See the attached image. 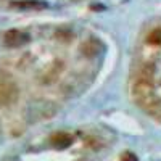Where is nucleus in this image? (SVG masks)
<instances>
[{"instance_id":"1","label":"nucleus","mask_w":161,"mask_h":161,"mask_svg":"<svg viewBox=\"0 0 161 161\" xmlns=\"http://www.w3.org/2000/svg\"><path fill=\"white\" fill-rule=\"evenodd\" d=\"M28 42H29V36L23 31L11 29L5 34V45H8V47H21Z\"/></svg>"},{"instance_id":"2","label":"nucleus","mask_w":161,"mask_h":161,"mask_svg":"<svg viewBox=\"0 0 161 161\" xmlns=\"http://www.w3.org/2000/svg\"><path fill=\"white\" fill-rule=\"evenodd\" d=\"M50 142L55 148L63 150V148H68V147L73 143V136L68 134V132H58V134H55V136H52Z\"/></svg>"},{"instance_id":"3","label":"nucleus","mask_w":161,"mask_h":161,"mask_svg":"<svg viewBox=\"0 0 161 161\" xmlns=\"http://www.w3.org/2000/svg\"><path fill=\"white\" fill-rule=\"evenodd\" d=\"M16 97V89L11 84L0 82V105H7Z\"/></svg>"},{"instance_id":"4","label":"nucleus","mask_w":161,"mask_h":161,"mask_svg":"<svg viewBox=\"0 0 161 161\" xmlns=\"http://www.w3.org/2000/svg\"><path fill=\"white\" fill-rule=\"evenodd\" d=\"M147 42H148L150 45H161V28L153 29L148 34V37H147Z\"/></svg>"},{"instance_id":"5","label":"nucleus","mask_w":161,"mask_h":161,"mask_svg":"<svg viewBox=\"0 0 161 161\" xmlns=\"http://www.w3.org/2000/svg\"><path fill=\"white\" fill-rule=\"evenodd\" d=\"M93 42H95V40H89V42L87 44H84L82 45V50H84V53H86V55H95V53L98 52V44L95 45V47H92L93 45Z\"/></svg>"},{"instance_id":"6","label":"nucleus","mask_w":161,"mask_h":161,"mask_svg":"<svg viewBox=\"0 0 161 161\" xmlns=\"http://www.w3.org/2000/svg\"><path fill=\"white\" fill-rule=\"evenodd\" d=\"M121 161H137V156L130 153V152H126L123 153V156H121Z\"/></svg>"}]
</instances>
